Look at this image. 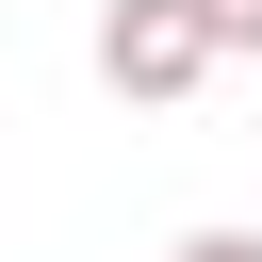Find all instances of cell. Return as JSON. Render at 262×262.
Here are the masks:
<instances>
[{
  "label": "cell",
  "instance_id": "3",
  "mask_svg": "<svg viewBox=\"0 0 262 262\" xmlns=\"http://www.w3.org/2000/svg\"><path fill=\"white\" fill-rule=\"evenodd\" d=\"M180 262H262V229H180Z\"/></svg>",
  "mask_w": 262,
  "mask_h": 262
},
{
  "label": "cell",
  "instance_id": "1",
  "mask_svg": "<svg viewBox=\"0 0 262 262\" xmlns=\"http://www.w3.org/2000/svg\"><path fill=\"white\" fill-rule=\"evenodd\" d=\"M229 49L196 33V0H98V82L115 98H196Z\"/></svg>",
  "mask_w": 262,
  "mask_h": 262
},
{
  "label": "cell",
  "instance_id": "2",
  "mask_svg": "<svg viewBox=\"0 0 262 262\" xmlns=\"http://www.w3.org/2000/svg\"><path fill=\"white\" fill-rule=\"evenodd\" d=\"M196 33L213 49H262V0H196Z\"/></svg>",
  "mask_w": 262,
  "mask_h": 262
}]
</instances>
